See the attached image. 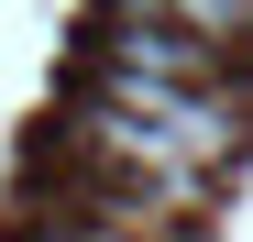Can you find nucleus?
Masks as SVG:
<instances>
[{"mask_svg":"<svg viewBox=\"0 0 253 242\" xmlns=\"http://www.w3.org/2000/svg\"><path fill=\"white\" fill-rule=\"evenodd\" d=\"M165 22H187L198 44H242V33H253V0H165Z\"/></svg>","mask_w":253,"mask_h":242,"instance_id":"nucleus-1","label":"nucleus"}]
</instances>
